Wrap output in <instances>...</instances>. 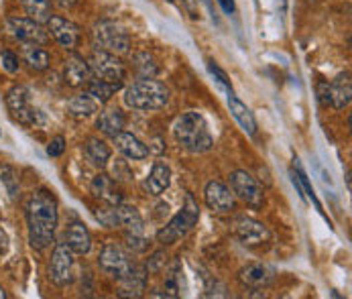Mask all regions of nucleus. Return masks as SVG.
<instances>
[{"instance_id":"f257e3e1","label":"nucleus","mask_w":352,"mask_h":299,"mask_svg":"<svg viewBox=\"0 0 352 299\" xmlns=\"http://www.w3.org/2000/svg\"><path fill=\"white\" fill-rule=\"evenodd\" d=\"M27 230H29V243L37 250H43L50 247L55 239V228H57V199L47 190H39L31 194L27 199Z\"/></svg>"},{"instance_id":"f03ea898","label":"nucleus","mask_w":352,"mask_h":299,"mask_svg":"<svg viewBox=\"0 0 352 299\" xmlns=\"http://www.w3.org/2000/svg\"><path fill=\"white\" fill-rule=\"evenodd\" d=\"M173 137L184 149L190 151V153H206L214 145V139H212V133L208 129L206 118L196 110H190L175 120Z\"/></svg>"},{"instance_id":"7ed1b4c3","label":"nucleus","mask_w":352,"mask_h":299,"mask_svg":"<svg viewBox=\"0 0 352 299\" xmlns=\"http://www.w3.org/2000/svg\"><path fill=\"white\" fill-rule=\"evenodd\" d=\"M169 98H171L169 88L155 78L139 80L133 86H129L124 92V104L133 110H143V112L163 108Z\"/></svg>"},{"instance_id":"20e7f679","label":"nucleus","mask_w":352,"mask_h":299,"mask_svg":"<svg viewBox=\"0 0 352 299\" xmlns=\"http://www.w3.org/2000/svg\"><path fill=\"white\" fill-rule=\"evenodd\" d=\"M200 218V208L198 201L194 199L192 194H186V203L182 208V212H177L159 232H157V243L163 247L175 245L179 239H184L198 222Z\"/></svg>"},{"instance_id":"39448f33","label":"nucleus","mask_w":352,"mask_h":299,"mask_svg":"<svg viewBox=\"0 0 352 299\" xmlns=\"http://www.w3.org/2000/svg\"><path fill=\"white\" fill-rule=\"evenodd\" d=\"M4 102H6V108H8V112L12 114V118L16 122L25 124V126H43V124H47L45 114L31 104L29 92L23 86H14L12 90H8Z\"/></svg>"},{"instance_id":"423d86ee","label":"nucleus","mask_w":352,"mask_h":299,"mask_svg":"<svg viewBox=\"0 0 352 299\" xmlns=\"http://www.w3.org/2000/svg\"><path fill=\"white\" fill-rule=\"evenodd\" d=\"M94 47L100 51H108L114 55H124L131 51V37L124 31V27L112 23V21H100L92 31Z\"/></svg>"},{"instance_id":"0eeeda50","label":"nucleus","mask_w":352,"mask_h":299,"mask_svg":"<svg viewBox=\"0 0 352 299\" xmlns=\"http://www.w3.org/2000/svg\"><path fill=\"white\" fill-rule=\"evenodd\" d=\"M88 65H90L94 78H100V80L108 82V84H114V86L122 88L124 78H126V67L118 59V55L108 53V51L96 49L92 53Z\"/></svg>"},{"instance_id":"6e6552de","label":"nucleus","mask_w":352,"mask_h":299,"mask_svg":"<svg viewBox=\"0 0 352 299\" xmlns=\"http://www.w3.org/2000/svg\"><path fill=\"white\" fill-rule=\"evenodd\" d=\"M74 250L69 249L65 243H59L55 245L53 249V254H51V263H50V279L53 285L57 287H67L74 283L76 279V258H74Z\"/></svg>"},{"instance_id":"1a4fd4ad","label":"nucleus","mask_w":352,"mask_h":299,"mask_svg":"<svg viewBox=\"0 0 352 299\" xmlns=\"http://www.w3.org/2000/svg\"><path fill=\"white\" fill-rule=\"evenodd\" d=\"M6 31L8 35L19 41L21 45H45L47 39H50V33L45 31L43 25L31 21L29 16H8L6 19Z\"/></svg>"},{"instance_id":"9d476101","label":"nucleus","mask_w":352,"mask_h":299,"mask_svg":"<svg viewBox=\"0 0 352 299\" xmlns=\"http://www.w3.org/2000/svg\"><path fill=\"white\" fill-rule=\"evenodd\" d=\"M98 265H100V269L104 273H108V275L114 277L116 281L126 279V277L137 269V265L131 261V256L120 249L118 245H106V247L100 250Z\"/></svg>"},{"instance_id":"9b49d317","label":"nucleus","mask_w":352,"mask_h":299,"mask_svg":"<svg viewBox=\"0 0 352 299\" xmlns=\"http://www.w3.org/2000/svg\"><path fill=\"white\" fill-rule=\"evenodd\" d=\"M230 190L236 198L241 201H245L249 208L252 210H258L263 208L265 203V194H263V188L258 186V181L252 177L251 173L247 171H234L230 175Z\"/></svg>"},{"instance_id":"f8f14e48","label":"nucleus","mask_w":352,"mask_h":299,"mask_svg":"<svg viewBox=\"0 0 352 299\" xmlns=\"http://www.w3.org/2000/svg\"><path fill=\"white\" fill-rule=\"evenodd\" d=\"M47 33L63 49L67 51L76 49L80 39H82V29L74 21H69L65 16H55V14L51 16L50 23H47Z\"/></svg>"},{"instance_id":"ddd939ff","label":"nucleus","mask_w":352,"mask_h":299,"mask_svg":"<svg viewBox=\"0 0 352 299\" xmlns=\"http://www.w3.org/2000/svg\"><path fill=\"white\" fill-rule=\"evenodd\" d=\"M206 206L216 214H228L234 210V194L222 181H210L204 190Z\"/></svg>"},{"instance_id":"4468645a","label":"nucleus","mask_w":352,"mask_h":299,"mask_svg":"<svg viewBox=\"0 0 352 299\" xmlns=\"http://www.w3.org/2000/svg\"><path fill=\"white\" fill-rule=\"evenodd\" d=\"M236 236L247 247L265 245L271 239L267 226L263 222H258V220H252V218H239L236 220Z\"/></svg>"},{"instance_id":"2eb2a0df","label":"nucleus","mask_w":352,"mask_h":299,"mask_svg":"<svg viewBox=\"0 0 352 299\" xmlns=\"http://www.w3.org/2000/svg\"><path fill=\"white\" fill-rule=\"evenodd\" d=\"M92 78V69L88 65V61L84 57L72 55L69 59H65L63 63V82L69 88H80L86 86Z\"/></svg>"},{"instance_id":"dca6fc26","label":"nucleus","mask_w":352,"mask_h":299,"mask_svg":"<svg viewBox=\"0 0 352 299\" xmlns=\"http://www.w3.org/2000/svg\"><path fill=\"white\" fill-rule=\"evenodd\" d=\"M273 277H275L273 269H269L267 265H261V263L247 265L239 273V281L245 287H251V289H263V287H267L273 281Z\"/></svg>"},{"instance_id":"f3484780","label":"nucleus","mask_w":352,"mask_h":299,"mask_svg":"<svg viewBox=\"0 0 352 299\" xmlns=\"http://www.w3.org/2000/svg\"><path fill=\"white\" fill-rule=\"evenodd\" d=\"M114 139V145H116V149L120 151L126 159H133V161H143V159H147L149 157V147L139 139V137H135L133 133H124V131H120L116 137H112Z\"/></svg>"},{"instance_id":"a211bd4d","label":"nucleus","mask_w":352,"mask_h":299,"mask_svg":"<svg viewBox=\"0 0 352 299\" xmlns=\"http://www.w3.org/2000/svg\"><path fill=\"white\" fill-rule=\"evenodd\" d=\"M330 88V106H334L336 110H344L352 98V84H351V74H338L332 82H328Z\"/></svg>"},{"instance_id":"6ab92c4d","label":"nucleus","mask_w":352,"mask_h":299,"mask_svg":"<svg viewBox=\"0 0 352 299\" xmlns=\"http://www.w3.org/2000/svg\"><path fill=\"white\" fill-rule=\"evenodd\" d=\"M65 245L74 254H88L92 249V236L84 222H72L65 230Z\"/></svg>"},{"instance_id":"aec40b11","label":"nucleus","mask_w":352,"mask_h":299,"mask_svg":"<svg viewBox=\"0 0 352 299\" xmlns=\"http://www.w3.org/2000/svg\"><path fill=\"white\" fill-rule=\"evenodd\" d=\"M92 194L102 201H106L108 206H118L122 201V194L116 186V179H112L106 173H98L92 179Z\"/></svg>"},{"instance_id":"412c9836","label":"nucleus","mask_w":352,"mask_h":299,"mask_svg":"<svg viewBox=\"0 0 352 299\" xmlns=\"http://www.w3.org/2000/svg\"><path fill=\"white\" fill-rule=\"evenodd\" d=\"M228 108H230V114L234 116V120L241 124V129L249 135L254 137L256 135V120H254V114L251 112V108L236 98V94H228Z\"/></svg>"},{"instance_id":"4be33fe9","label":"nucleus","mask_w":352,"mask_h":299,"mask_svg":"<svg viewBox=\"0 0 352 299\" xmlns=\"http://www.w3.org/2000/svg\"><path fill=\"white\" fill-rule=\"evenodd\" d=\"M169 184H171V169L165 163L157 161L151 167V173H149L147 181H145L147 192L151 196H161L169 188Z\"/></svg>"},{"instance_id":"5701e85b","label":"nucleus","mask_w":352,"mask_h":299,"mask_svg":"<svg viewBox=\"0 0 352 299\" xmlns=\"http://www.w3.org/2000/svg\"><path fill=\"white\" fill-rule=\"evenodd\" d=\"M116 214H118V228H126L129 234H143V218L135 206L120 201L116 206Z\"/></svg>"},{"instance_id":"b1692460","label":"nucleus","mask_w":352,"mask_h":299,"mask_svg":"<svg viewBox=\"0 0 352 299\" xmlns=\"http://www.w3.org/2000/svg\"><path fill=\"white\" fill-rule=\"evenodd\" d=\"M96 129L106 137H116L124 129V114L118 108L102 110L98 120H96Z\"/></svg>"},{"instance_id":"393cba45","label":"nucleus","mask_w":352,"mask_h":299,"mask_svg":"<svg viewBox=\"0 0 352 299\" xmlns=\"http://www.w3.org/2000/svg\"><path fill=\"white\" fill-rule=\"evenodd\" d=\"M84 153H86V159L90 161V165L98 167V169H104L110 161V155L112 151L110 147L102 141V139H96V137H90L84 145Z\"/></svg>"},{"instance_id":"a878e982","label":"nucleus","mask_w":352,"mask_h":299,"mask_svg":"<svg viewBox=\"0 0 352 299\" xmlns=\"http://www.w3.org/2000/svg\"><path fill=\"white\" fill-rule=\"evenodd\" d=\"M23 61L31 71H45L50 67L51 57L47 49H43V45L31 43V45H23Z\"/></svg>"},{"instance_id":"bb28decb","label":"nucleus","mask_w":352,"mask_h":299,"mask_svg":"<svg viewBox=\"0 0 352 299\" xmlns=\"http://www.w3.org/2000/svg\"><path fill=\"white\" fill-rule=\"evenodd\" d=\"M98 110V102L92 98L90 94H80V96H74V98L67 102V114L82 120V118H88L92 116L94 112Z\"/></svg>"},{"instance_id":"cd10ccee","label":"nucleus","mask_w":352,"mask_h":299,"mask_svg":"<svg viewBox=\"0 0 352 299\" xmlns=\"http://www.w3.org/2000/svg\"><path fill=\"white\" fill-rule=\"evenodd\" d=\"M27 16L39 25H47L50 19L53 16V4L51 0H21Z\"/></svg>"},{"instance_id":"c85d7f7f","label":"nucleus","mask_w":352,"mask_h":299,"mask_svg":"<svg viewBox=\"0 0 352 299\" xmlns=\"http://www.w3.org/2000/svg\"><path fill=\"white\" fill-rule=\"evenodd\" d=\"M179 296H182V263L173 261L165 273L161 298H179Z\"/></svg>"},{"instance_id":"c756f323","label":"nucleus","mask_w":352,"mask_h":299,"mask_svg":"<svg viewBox=\"0 0 352 299\" xmlns=\"http://www.w3.org/2000/svg\"><path fill=\"white\" fill-rule=\"evenodd\" d=\"M116 90H120V88L114 86V84L104 82L100 78H94V76H92L90 82L86 84V94H90L98 104H106L108 100L112 98V94H114Z\"/></svg>"},{"instance_id":"7c9ffc66","label":"nucleus","mask_w":352,"mask_h":299,"mask_svg":"<svg viewBox=\"0 0 352 299\" xmlns=\"http://www.w3.org/2000/svg\"><path fill=\"white\" fill-rule=\"evenodd\" d=\"M133 69L135 74L139 76V80H145V78H155L159 74V65L157 61L153 59V55L141 51V53H135L133 55Z\"/></svg>"},{"instance_id":"2f4dec72","label":"nucleus","mask_w":352,"mask_h":299,"mask_svg":"<svg viewBox=\"0 0 352 299\" xmlns=\"http://www.w3.org/2000/svg\"><path fill=\"white\" fill-rule=\"evenodd\" d=\"M296 163H294V173L298 175V179H300V184H302L303 188V194H305V199H309L314 206H316V210L328 220V216L324 214V208H322V203H320V199L316 196V192H314V186L309 184V179H307V175H305V171H303V167L300 165V159H294Z\"/></svg>"},{"instance_id":"473e14b6","label":"nucleus","mask_w":352,"mask_h":299,"mask_svg":"<svg viewBox=\"0 0 352 299\" xmlns=\"http://www.w3.org/2000/svg\"><path fill=\"white\" fill-rule=\"evenodd\" d=\"M0 181L4 184V188L8 192V198L12 199V201H16V198H19V177H16L14 167L0 165Z\"/></svg>"},{"instance_id":"72a5a7b5","label":"nucleus","mask_w":352,"mask_h":299,"mask_svg":"<svg viewBox=\"0 0 352 299\" xmlns=\"http://www.w3.org/2000/svg\"><path fill=\"white\" fill-rule=\"evenodd\" d=\"M208 71H210V76L216 80V84H218L222 90H226L228 94H232V82H230L228 74H226L214 59H208Z\"/></svg>"},{"instance_id":"f704fd0d","label":"nucleus","mask_w":352,"mask_h":299,"mask_svg":"<svg viewBox=\"0 0 352 299\" xmlns=\"http://www.w3.org/2000/svg\"><path fill=\"white\" fill-rule=\"evenodd\" d=\"M96 218L100 220V224H104L106 228H118V214H116V206L104 208L96 212Z\"/></svg>"},{"instance_id":"c9c22d12","label":"nucleus","mask_w":352,"mask_h":299,"mask_svg":"<svg viewBox=\"0 0 352 299\" xmlns=\"http://www.w3.org/2000/svg\"><path fill=\"white\" fill-rule=\"evenodd\" d=\"M0 59H2V67L8 71V74H16L19 71V55H14L12 51H2V55H0Z\"/></svg>"},{"instance_id":"e433bc0d","label":"nucleus","mask_w":352,"mask_h":299,"mask_svg":"<svg viewBox=\"0 0 352 299\" xmlns=\"http://www.w3.org/2000/svg\"><path fill=\"white\" fill-rule=\"evenodd\" d=\"M316 94H318V102L320 106H330V88H328V82L326 80H320L316 84Z\"/></svg>"},{"instance_id":"4c0bfd02","label":"nucleus","mask_w":352,"mask_h":299,"mask_svg":"<svg viewBox=\"0 0 352 299\" xmlns=\"http://www.w3.org/2000/svg\"><path fill=\"white\" fill-rule=\"evenodd\" d=\"M126 241H129V247L133 250H137V252H145V250L149 249V243L143 239V234H129L126 232Z\"/></svg>"},{"instance_id":"58836bf2","label":"nucleus","mask_w":352,"mask_h":299,"mask_svg":"<svg viewBox=\"0 0 352 299\" xmlns=\"http://www.w3.org/2000/svg\"><path fill=\"white\" fill-rule=\"evenodd\" d=\"M65 151V139L61 135H57L55 139H51V143L47 145V155L50 157H61Z\"/></svg>"},{"instance_id":"ea45409f","label":"nucleus","mask_w":352,"mask_h":299,"mask_svg":"<svg viewBox=\"0 0 352 299\" xmlns=\"http://www.w3.org/2000/svg\"><path fill=\"white\" fill-rule=\"evenodd\" d=\"M112 179H131L133 177V171L129 169L126 161H116L114 165V175H110Z\"/></svg>"},{"instance_id":"a19ab883","label":"nucleus","mask_w":352,"mask_h":299,"mask_svg":"<svg viewBox=\"0 0 352 299\" xmlns=\"http://www.w3.org/2000/svg\"><path fill=\"white\" fill-rule=\"evenodd\" d=\"M182 8L190 14V19H194V21H198V19H200L198 0H182Z\"/></svg>"},{"instance_id":"79ce46f5","label":"nucleus","mask_w":352,"mask_h":299,"mask_svg":"<svg viewBox=\"0 0 352 299\" xmlns=\"http://www.w3.org/2000/svg\"><path fill=\"white\" fill-rule=\"evenodd\" d=\"M8 247H10V241H8V234L6 230L0 226V256H4L8 252Z\"/></svg>"},{"instance_id":"37998d69","label":"nucleus","mask_w":352,"mask_h":299,"mask_svg":"<svg viewBox=\"0 0 352 299\" xmlns=\"http://www.w3.org/2000/svg\"><path fill=\"white\" fill-rule=\"evenodd\" d=\"M218 4L222 6V10H224L226 14H234V12H236V4H234V0H218Z\"/></svg>"},{"instance_id":"c03bdc74","label":"nucleus","mask_w":352,"mask_h":299,"mask_svg":"<svg viewBox=\"0 0 352 299\" xmlns=\"http://www.w3.org/2000/svg\"><path fill=\"white\" fill-rule=\"evenodd\" d=\"M151 261L153 263L149 265V271H159V269H161V265L165 263V261H163V252H157V254H153Z\"/></svg>"},{"instance_id":"a18cd8bd","label":"nucleus","mask_w":352,"mask_h":299,"mask_svg":"<svg viewBox=\"0 0 352 299\" xmlns=\"http://www.w3.org/2000/svg\"><path fill=\"white\" fill-rule=\"evenodd\" d=\"M61 8H72L74 4H78V0H55Z\"/></svg>"},{"instance_id":"49530a36","label":"nucleus","mask_w":352,"mask_h":299,"mask_svg":"<svg viewBox=\"0 0 352 299\" xmlns=\"http://www.w3.org/2000/svg\"><path fill=\"white\" fill-rule=\"evenodd\" d=\"M0 298H6V294H4L2 289H0Z\"/></svg>"},{"instance_id":"de8ad7c7","label":"nucleus","mask_w":352,"mask_h":299,"mask_svg":"<svg viewBox=\"0 0 352 299\" xmlns=\"http://www.w3.org/2000/svg\"><path fill=\"white\" fill-rule=\"evenodd\" d=\"M167 2H173V0H167Z\"/></svg>"}]
</instances>
